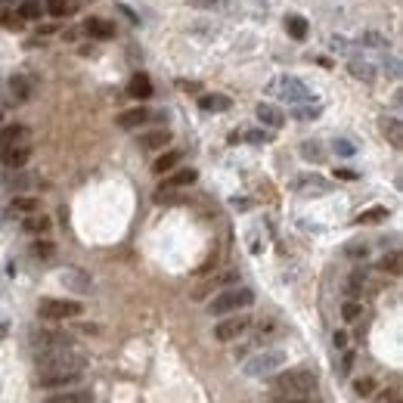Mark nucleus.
I'll use <instances>...</instances> for the list:
<instances>
[{
	"mask_svg": "<svg viewBox=\"0 0 403 403\" xmlns=\"http://www.w3.org/2000/svg\"><path fill=\"white\" fill-rule=\"evenodd\" d=\"M347 68H351V74L357 81H366V84H372V81H375V65H372V62H366V59H351V62H347Z\"/></svg>",
	"mask_w": 403,
	"mask_h": 403,
	"instance_id": "20",
	"label": "nucleus"
},
{
	"mask_svg": "<svg viewBox=\"0 0 403 403\" xmlns=\"http://www.w3.org/2000/svg\"><path fill=\"white\" fill-rule=\"evenodd\" d=\"M16 143H28V127H22V124H6V127H0V149L16 146Z\"/></svg>",
	"mask_w": 403,
	"mask_h": 403,
	"instance_id": "15",
	"label": "nucleus"
},
{
	"mask_svg": "<svg viewBox=\"0 0 403 403\" xmlns=\"http://www.w3.org/2000/svg\"><path fill=\"white\" fill-rule=\"evenodd\" d=\"M68 10H72V0H47V12L53 19L68 16Z\"/></svg>",
	"mask_w": 403,
	"mask_h": 403,
	"instance_id": "36",
	"label": "nucleus"
},
{
	"mask_svg": "<svg viewBox=\"0 0 403 403\" xmlns=\"http://www.w3.org/2000/svg\"><path fill=\"white\" fill-rule=\"evenodd\" d=\"M236 279V273H223V276H217V279H208V282L202 285V289H196L192 291V298H196V301H202L205 295H208V291H214V289H220V285H227V282H233Z\"/></svg>",
	"mask_w": 403,
	"mask_h": 403,
	"instance_id": "28",
	"label": "nucleus"
},
{
	"mask_svg": "<svg viewBox=\"0 0 403 403\" xmlns=\"http://www.w3.org/2000/svg\"><path fill=\"white\" fill-rule=\"evenodd\" d=\"M351 366H353V353L347 351L344 360H341V369H338V372H341V375H347V372H351Z\"/></svg>",
	"mask_w": 403,
	"mask_h": 403,
	"instance_id": "47",
	"label": "nucleus"
},
{
	"mask_svg": "<svg viewBox=\"0 0 403 403\" xmlns=\"http://www.w3.org/2000/svg\"><path fill=\"white\" fill-rule=\"evenodd\" d=\"M301 155L307 161H322V158H326V149H322V143L307 140V143H301Z\"/></svg>",
	"mask_w": 403,
	"mask_h": 403,
	"instance_id": "32",
	"label": "nucleus"
},
{
	"mask_svg": "<svg viewBox=\"0 0 403 403\" xmlns=\"http://www.w3.org/2000/svg\"><path fill=\"white\" fill-rule=\"evenodd\" d=\"M332 149L341 155V158H351V155H357V146H353L351 140H344V136H338V140L332 143Z\"/></svg>",
	"mask_w": 403,
	"mask_h": 403,
	"instance_id": "38",
	"label": "nucleus"
},
{
	"mask_svg": "<svg viewBox=\"0 0 403 403\" xmlns=\"http://www.w3.org/2000/svg\"><path fill=\"white\" fill-rule=\"evenodd\" d=\"M81 301H65V298H43L37 304V313L43 320H72V316H81Z\"/></svg>",
	"mask_w": 403,
	"mask_h": 403,
	"instance_id": "5",
	"label": "nucleus"
},
{
	"mask_svg": "<svg viewBox=\"0 0 403 403\" xmlns=\"http://www.w3.org/2000/svg\"><path fill=\"white\" fill-rule=\"evenodd\" d=\"M335 347H338V351H344V347H347V335L344 332H335Z\"/></svg>",
	"mask_w": 403,
	"mask_h": 403,
	"instance_id": "48",
	"label": "nucleus"
},
{
	"mask_svg": "<svg viewBox=\"0 0 403 403\" xmlns=\"http://www.w3.org/2000/svg\"><path fill=\"white\" fill-rule=\"evenodd\" d=\"M10 90H12V99H16V103H28V99L34 96V81H31L28 74H12Z\"/></svg>",
	"mask_w": 403,
	"mask_h": 403,
	"instance_id": "11",
	"label": "nucleus"
},
{
	"mask_svg": "<svg viewBox=\"0 0 403 403\" xmlns=\"http://www.w3.org/2000/svg\"><path fill=\"white\" fill-rule=\"evenodd\" d=\"M0 121H3V115H0Z\"/></svg>",
	"mask_w": 403,
	"mask_h": 403,
	"instance_id": "52",
	"label": "nucleus"
},
{
	"mask_svg": "<svg viewBox=\"0 0 403 403\" xmlns=\"http://www.w3.org/2000/svg\"><path fill=\"white\" fill-rule=\"evenodd\" d=\"M239 140H245V143H254V146H260V143H270L273 136L267 134V130H245V134H239V130H236V134L229 136V143H239Z\"/></svg>",
	"mask_w": 403,
	"mask_h": 403,
	"instance_id": "30",
	"label": "nucleus"
},
{
	"mask_svg": "<svg viewBox=\"0 0 403 403\" xmlns=\"http://www.w3.org/2000/svg\"><path fill=\"white\" fill-rule=\"evenodd\" d=\"M192 10H211V12H233L229 0H186Z\"/></svg>",
	"mask_w": 403,
	"mask_h": 403,
	"instance_id": "27",
	"label": "nucleus"
},
{
	"mask_svg": "<svg viewBox=\"0 0 403 403\" xmlns=\"http://www.w3.org/2000/svg\"><path fill=\"white\" fill-rule=\"evenodd\" d=\"M353 391H357V397H369L375 391V382L372 378H360V382H353Z\"/></svg>",
	"mask_w": 403,
	"mask_h": 403,
	"instance_id": "43",
	"label": "nucleus"
},
{
	"mask_svg": "<svg viewBox=\"0 0 403 403\" xmlns=\"http://www.w3.org/2000/svg\"><path fill=\"white\" fill-rule=\"evenodd\" d=\"M81 378V372H43V375H37V384L41 388H68V384H74Z\"/></svg>",
	"mask_w": 403,
	"mask_h": 403,
	"instance_id": "10",
	"label": "nucleus"
},
{
	"mask_svg": "<svg viewBox=\"0 0 403 403\" xmlns=\"http://www.w3.org/2000/svg\"><path fill=\"white\" fill-rule=\"evenodd\" d=\"M273 394H285V397L316 394V372H310V369L282 372V375H276V382H273Z\"/></svg>",
	"mask_w": 403,
	"mask_h": 403,
	"instance_id": "1",
	"label": "nucleus"
},
{
	"mask_svg": "<svg viewBox=\"0 0 403 403\" xmlns=\"http://www.w3.org/2000/svg\"><path fill=\"white\" fill-rule=\"evenodd\" d=\"M267 90H270L273 96H279L282 103H307V99H313L310 87L304 84L301 78H291V74H279V78H273Z\"/></svg>",
	"mask_w": 403,
	"mask_h": 403,
	"instance_id": "3",
	"label": "nucleus"
},
{
	"mask_svg": "<svg viewBox=\"0 0 403 403\" xmlns=\"http://www.w3.org/2000/svg\"><path fill=\"white\" fill-rule=\"evenodd\" d=\"M180 158H183V152H180V149H171V152H165L158 161H155L152 171H155V174H167V171H174V167L180 165Z\"/></svg>",
	"mask_w": 403,
	"mask_h": 403,
	"instance_id": "26",
	"label": "nucleus"
},
{
	"mask_svg": "<svg viewBox=\"0 0 403 403\" xmlns=\"http://www.w3.org/2000/svg\"><path fill=\"white\" fill-rule=\"evenodd\" d=\"M320 115H322V105H320V103L295 109V118H298V121H313V118H320Z\"/></svg>",
	"mask_w": 403,
	"mask_h": 403,
	"instance_id": "37",
	"label": "nucleus"
},
{
	"mask_svg": "<svg viewBox=\"0 0 403 403\" xmlns=\"http://www.w3.org/2000/svg\"><path fill=\"white\" fill-rule=\"evenodd\" d=\"M360 313H363V307H360V304H357V301H347V304H344V307H341V316H344V320H347V322H353V320H357V316H360Z\"/></svg>",
	"mask_w": 403,
	"mask_h": 403,
	"instance_id": "42",
	"label": "nucleus"
},
{
	"mask_svg": "<svg viewBox=\"0 0 403 403\" xmlns=\"http://www.w3.org/2000/svg\"><path fill=\"white\" fill-rule=\"evenodd\" d=\"M59 279L68 285V289H74V291H90V279H87L81 270H62Z\"/></svg>",
	"mask_w": 403,
	"mask_h": 403,
	"instance_id": "22",
	"label": "nucleus"
},
{
	"mask_svg": "<svg viewBox=\"0 0 403 403\" xmlns=\"http://www.w3.org/2000/svg\"><path fill=\"white\" fill-rule=\"evenodd\" d=\"M291 189L298 196H326V192H332V183L320 174H301V177L291 180Z\"/></svg>",
	"mask_w": 403,
	"mask_h": 403,
	"instance_id": "8",
	"label": "nucleus"
},
{
	"mask_svg": "<svg viewBox=\"0 0 403 403\" xmlns=\"http://www.w3.org/2000/svg\"><path fill=\"white\" fill-rule=\"evenodd\" d=\"M388 220V208L384 205H375V208H366L363 214H357V223H382Z\"/></svg>",
	"mask_w": 403,
	"mask_h": 403,
	"instance_id": "31",
	"label": "nucleus"
},
{
	"mask_svg": "<svg viewBox=\"0 0 403 403\" xmlns=\"http://www.w3.org/2000/svg\"><path fill=\"white\" fill-rule=\"evenodd\" d=\"M382 130H384V136L391 140V146L400 149V143H403V124H400V118H384Z\"/></svg>",
	"mask_w": 403,
	"mask_h": 403,
	"instance_id": "24",
	"label": "nucleus"
},
{
	"mask_svg": "<svg viewBox=\"0 0 403 403\" xmlns=\"http://www.w3.org/2000/svg\"><path fill=\"white\" fill-rule=\"evenodd\" d=\"M28 158H31V146H28V143H16V146L0 149V161H3V167H10V171L25 167V161H28Z\"/></svg>",
	"mask_w": 403,
	"mask_h": 403,
	"instance_id": "9",
	"label": "nucleus"
},
{
	"mask_svg": "<svg viewBox=\"0 0 403 403\" xmlns=\"http://www.w3.org/2000/svg\"><path fill=\"white\" fill-rule=\"evenodd\" d=\"M267 403H320V397H316V394H307V397H285V394H273V391H270Z\"/></svg>",
	"mask_w": 403,
	"mask_h": 403,
	"instance_id": "33",
	"label": "nucleus"
},
{
	"mask_svg": "<svg viewBox=\"0 0 403 403\" xmlns=\"http://www.w3.org/2000/svg\"><path fill=\"white\" fill-rule=\"evenodd\" d=\"M341 180H357V171H351V167H341V171H335Z\"/></svg>",
	"mask_w": 403,
	"mask_h": 403,
	"instance_id": "49",
	"label": "nucleus"
},
{
	"mask_svg": "<svg viewBox=\"0 0 403 403\" xmlns=\"http://www.w3.org/2000/svg\"><path fill=\"white\" fill-rule=\"evenodd\" d=\"M254 304V291L251 289H227L220 295H214V301L208 304V313L211 316H227V313H239V310L251 307Z\"/></svg>",
	"mask_w": 403,
	"mask_h": 403,
	"instance_id": "2",
	"label": "nucleus"
},
{
	"mask_svg": "<svg viewBox=\"0 0 403 403\" xmlns=\"http://www.w3.org/2000/svg\"><path fill=\"white\" fill-rule=\"evenodd\" d=\"M22 229H25V233H34V236L47 233V229H50V217H43L41 211H34V214H25Z\"/></svg>",
	"mask_w": 403,
	"mask_h": 403,
	"instance_id": "21",
	"label": "nucleus"
},
{
	"mask_svg": "<svg viewBox=\"0 0 403 403\" xmlns=\"http://www.w3.org/2000/svg\"><path fill=\"white\" fill-rule=\"evenodd\" d=\"M251 329V316L248 313H233L229 320H220L214 326V338L217 341H236L239 335H245Z\"/></svg>",
	"mask_w": 403,
	"mask_h": 403,
	"instance_id": "7",
	"label": "nucleus"
},
{
	"mask_svg": "<svg viewBox=\"0 0 403 403\" xmlns=\"http://www.w3.org/2000/svg\"><path fill=\"white\" fill-rule=\"evenodd\" d=\"M285 31H289V37H295V41H304L307 31H310V25H307V19L304 16H289L285 19Z\"/></svg>",
	"mask_w": 403,
	"mask_h": 403,
	"instance_id": "25",
	"label": "nucleus"
},
{
	"mask_svg": "<svg viewBox=\"0 0 403 403\" xmlns=\"http://www.w3.org/2000/svg\"><path fill=\"white\" fill-rule=\"evenodd\" d=\"M31 251H34L37 258H50V254H53V242H34Z\"/></svg>",
	"mask_w": 403,
	"mask_h": 403,
	"instance_id": "45",
	"label": "nucleus"
},
{
	"mask_svg": "<svg viewBox=\"0 0 403 403\" xmlns=\"http://www.w3.org/2000/svg\"><path fill=\"white\" fill-rule=\"evenodd\" d=\"M363 282H366V270H353L351 279H347V295H360Z\"/></svg>",
	"mask_w": 403,
	"mask_h": 403,
	"instance_id": "39",
	"label": "nucleus"
},
{
	"mask_svg": "<svg viewBox=\"0 0 403 403\" xmlns=\"http://www.w3.org/2000/svg\"><path fill=\"white\" fill-rule=\"evenodd\" d=\"M382 403H400V397H397V391H391V397H384Z\"/></svg>",
	"mask_w": 403,
	"mask_h": 403,
	"instance_id": "51",
	"label": "nucleus"
},
{
	"mask_svg": "<svg viewBox=\"0 0 403 403\" xmlns=\"http://www.w3.org/2000/svg\"><path fill=\"white\" fill-rule=\"evenodd\" d=\"M19 12H22L19 19H41V0H25Z\"/></svg>",
	"mask_w": 403,
	"mask_h": 403,
	"instance_id": "40",
	"label": "nucleus"
},
{
	"mask_svg": "<svg viewBox=\"0 0 403 403\" xmlns=\"http://www.w3.org/2000/svg\"><path fill=\"white\" fill-rule=\"evenodd\" d=\"M47 403H93V394L84 388H74V391L62 388V394H50Z\"/></svg>",
	"mask_w": 403,
	"mask_h": 403,
	"instance_id": "18",
	"label": "nucleus"
},
{
	"mask_svg": "<svg viewBox=\"0 0 403 403\" xmlns=\"http://www.w3.org/2000/svg\"><path fill=\"white\" fill-rule=\"evenodd\" d=\"M31 347H34V353H47V351H62V347H74V341L65 332L41 329V332H31Z\"/></svg>",
	"mask_w": 403,
	"mask_h": 403,
	"instance_id": "6",
	"label": "nucleus"
},
{
	"mask_svg": "<svg viewBox=\"0 0 403 403\" xmlns=\"http://www.w3.org/2000/svg\"><path fill=\"white\" fill-rule=\"evenodd\" d=\"M0 99H3V96H0Z\"/></svg>",
	"mask_w": 403,
	"mask_h": 403,
	"instance_id": "53",
	"label": "nucleus"
},
{
	"mask_svg": "<svg viewBox=\"0 0 403 403\" xmlns=\"http://www.w3.org/2000/svg\"><path fill=\"white\" fill-rule=\"evenodd\" d=\"M360 43H363V47H372V50H384L388 47V37L378 34V31H366V34L360 37Z\"/></svg>",
	"mask_w": 403,
	"mask_h": 403,
	"instance_id": "35",
	"label": "nucleus"
},
{
	"mask_svg": "<svg viewBox=\"0 0 403 403\" xmlns=\"http://www.w3.org/2000/svg\"><path fill=\"white\" fill-rule=\"evenodd\" d=\"M12 211H19V214H34V211H41V198L16 196V198H12Z\"/></svg>",
	"mask_w": 403,
	"mask_h": 403,
	"instance_id": "29",
	"label": "nucleus"
},
{
	"mask_svg": "<svg viewBox=\"0 0 403 403\" xmlns=\"http://www.w3.org/2000/svg\"><path fill=\"white\" fill-rule=\"evenodd\" d=\"M229 105H233V99L223 96V93H205V96H198V109L202 112H229Z\"/></svg>",
	"mask_w": 403,
	"mask_h": 403,
	"instance_id": "17",
	"label": "nucleus"
},
{
	"mask_svg": "<svg viewBox=\"0 0 403 403\" xmlns=\"http://www.w3.org/2000/svg\"><path fill=\"white\" fill-rule=\"evenodd\" d=\"M28 183H34V177H28V174H16V177L10 174V177H6V186H12V189H16V186L22 189V186H28Z\"/></svg>",
	"mask_w": 403,
	"mask_h": 403,
	"instance_id": "44",
	"label": "nucleus"
},
{
	"mask_svg": "<svg viewBox=\"0 0 403 403\" xmlns=\"http://www.w3.org/2000/svg\"><path fill=\"white\" fill-rule=\"evenodd\" d=\"M127 93L134 99H149L152 96V78H149L146 72H136L134 78H130V84H127Z\"/></svg>",
	"mask_w": 403,
	"mask_h": 403,
	"instance_id": "14",
	"label": "nucleus"
},
{
	"mask_svg": "<svg viewBox=\"0 0 403 403\" xmlns=\"http://www.w3.org/2000/svg\"><path fill=\"white\" fill-rule=\"evenodd\" d=\"M282 366H285V351L270 347V351H260V353H254L251 360H245V375L267 378V375H273L276 369H282Z\"/></svg>",
	"mask_w": 403,
	"mask_h": 403,
	"instance_id": "4",
	"label": "nucleus"
},
{
	"mask_svg": "<svg viewBox=\"0 0 403 403\" xmlns=\"http://www.w3.org/2000/svg\"><path fill=\"white\" fill-rule=\"evenodd\" d=\"M254 112H258V121L264 124V127H273V130H276V127H282V124H285V115L276 109V105H270V103H260Z\"/></svg>",
	"mask_w": 403,
	"mask_h": 403,
	"instance_id": "13",
	"label": "nucleus"
},
{
	"mask_svg": "<svg viewBox=\"0 0 403 403\" xmlns=\"http://www.w3.org/2000/svg\"><path fill=\"white\" fill-rule=\"evenodd\" d=\"M87 34L96 37V41H109V37H115V25L105 22V19H87Z\"/></svg>",
	"mask_w": 403,
	"mask_h": 403,
	"instance_id": "19",
	"label": "nucleus"
},
{
	"mask_svg": "<svg viewBox=\"0 0 403 403\" xmlns=\"http://www.w3.org/2000/svg\"><path fill=\"white\" fill-rule=\"evenodd\" d=\"M149 118H152V112L149 109H127V112H121V115H118V127H124V130H136V127H143V124L149 121Z\"/></svg>",
	"mask_w": 403,
	"mask_h": 403,
	"instance_id": "12",
	"label": "nucleus"
},
{
	"mask_svg": "<svg viewBox=\"0 0 403 403\" xmlns=\"http://www.w3.org/2000/svg\"><path fill=\"white\" fill-rule=\"evenodd\" d=\"M171 143V134L167 130H149V134L140 136V149H161Z\"/></svg>",
	"mask_w": 403,
	"mask_h": 403,
	"instance_id": "23",
	"label": "nucleus"
},
{
	"mask_svg": "<svg viewBox=\"0 0 403 403\" xmlns=\"http://www.w3.org/2000/svg\"><path fill=\"white\" fill-rule=\"evenodd\" d=\"M344 254L347 258H366V254H369V245H366V242H351V245L344 248Z\"/></svg>",
	"mask_w": 403,
	"mask_h": 403,
	"instance_id": "41",
	"label": "nucleus"
},
{
	"mask_svg": "<svg viewBox=\"0 0 403 403\" xmlns=\"http://www.w3.org/2000/svg\"><path fill=\"white\" fill-rule=\"evenodd\" d=\"M198 174L192 171V167H180V171H174L171 177H165V183H161V189H183V186L196 183Z\"/></svg>",
	"mask_w": 403,
	"mask_h": 403,
	"instance_id": "16",
	"label": "nucleus"
},
{
	"mask_svg": "<svg viewBox=\"0 0 403 403\" xmlns=\"http://www.w3.org/2000/svg\"><path fill=\"white\" fill-rule=\"evenodd\" d=\"M378 267H382V270L384 273H391V276H397V273H400V251H388V254H384V258H382V264H378Z\"/></svg>",
	"mask_w": 403,
	"mask_h": 403,
	"instance_id": "34",
	"label": "nucleus"
},
{
	"mask_svg": "<svg viewBox=\"0 0 403 403\" xmlns=\"http://www.w3.org/2000/svg\"><path fill=\"white\" fill-rule=\"evenodd\" d=\"M0 22H3V25H10V28H19V22H22V19H19V16H3V19H0Z\"/></svg>",
	"mask_w": 403,
	"mask_h": 403,
	"instance_id": "50",
	"label": "nucleus"
},
{
	"mask_svg": "<svg viewBox=\"0 0 403 403\" xmlns=\"http://www.w3.org/2000/svg\"><path fill=\"white\" fill-rule=\"evenodd\" d=\"M384 72H388L391 78H397V74H400V62H397V59H384Z\"/></svg>",
	"mask_w": 403,
	"mask_h": 403,
	"instance_id": "46",
	"label": "nucleus"
}]
</instances>
